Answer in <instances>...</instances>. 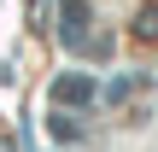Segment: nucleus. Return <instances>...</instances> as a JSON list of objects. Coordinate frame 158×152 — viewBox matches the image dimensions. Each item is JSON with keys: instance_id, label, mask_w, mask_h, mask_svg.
I'll return each mask as SVG.
<instances>
[{"instance_id": "obj_1", "label": "nucleus", "mask_w": 158, "mask_h": 152, "mask_svg": "<svg viewBox=\"0 0 158 152\" xmlns=\"http://www.w3.org/2000/svg\"><path fill=\"white\" fill-rule=\"evenodd\" d=\"M53 100H59V105H70V100H76V105L94 100V76H82V70H76V76H59V82H53Z\"/></svg>"}, {"instance_id": "obj_2", "label": "nucleus", "mask_w": 158, "mask_h": 152, "mask_svg": "<svg viewBox=\"0 0 158 152\" xmlns=\"http://www.w3.org/2000/svg\"><path fill=\"white\" fill-rule=\"evenodd\" d=\"M88 0H64V47H82V35H88Z\"/></svg>"}]
</instances>
